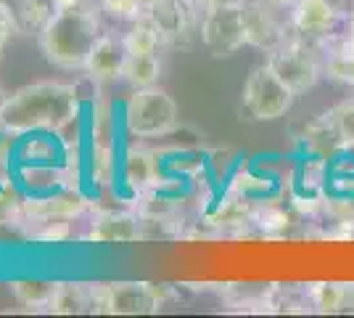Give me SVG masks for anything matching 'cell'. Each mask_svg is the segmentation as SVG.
I'll list each match as a JSON object with an SVG mask.
<instances>
[{
	"label": "cell",
	"instance_id": "cell-1",
	"mask_svg": "<svg viewBox=\"0 0 354 318\" xmlns=\"http://www.w3.org/2000/svg\"><path fill=\"white\" fill-rule=\"evenodd\" d=\"M82 117V93L72 82H32L8 93L0 106V130L8 136L59 133L64 136Z\"/></svg>",
	"mask_w": 354,
	"mask_h": 318
},
{
	"label": "cell",
	"instance_id": "cell-2",
	"mask_svg": "<svg viewBox=\"0 0 354 318\" xmlns=\"http://www.w3.org/2000/svg\"><path fill=\"white\" fill-rule=\"evenodd\" d=\"M101 14L104 11L95 0L72 8H59L50 24L37 35L45 59L59 69H85L90 51L104 35Z\"/></svg>",
	"mask_w": 354,
	"mask_h": 318
},
{
	"label": "cell",
	"instance_id": "cell-3",
	"mask_svg": "<svg viewBox=\"0 0 354 318\" xmlns=\"http://www.w3.org/2000/svg\"><path fill=\"white\" fill-rule=\"evenodd\" d=\"M180 127V109L169 93L151 85L138 91L122 106V130L130 138H167Z\"/></svg>",
	"mask_w": 354,
	"mask_h": 318
},
{
	"label": "cell",
	"instance_id": "cell-4",
	"mask_svg": "<svg viewBox=\"0 0 354 318\" xmlns=\"http://www.w3.org/2000/svg\"><path fill=\"white\" fill-rule=\"evenodd\" d=\"M169 297H172L169 284H151V281L90 284V313L146 316V313H156Z\"/></svg>",
	"mask_w": 354,
	"mask_h": 318
},
{
	"label": "cell",
	"instance_id": "cell-5",
	"mask_svg": "<svg viewBox=\"0 0 354 318\" xmlns=\"http://www.w3.org/2000/svg\"><path fill=\"white\" fill-rule=\"evenodd\" d=\"M265 64L281 77L296 96L312 91L320 82V77H323L320 43L299 37L294 32H291V37L283 46H278L275 51L267 53Z\"/></svg>",
	"mask_w": 354,
	"mask_h": 318
},
{
	"label": "cell",
	"instance_id": "cell-6",
	"mask_svg": "<svg viewBox=\"0 0 354 318\" xmlns=\"http://www.w3.org/2000/svg\"><path fill=\"white\" fill-rule=\"evenodd\" d=\"M296 93L267 64L254 67L241 88V109L254 122H275L291 112Z\"/></svg>",
	"mask_w": 354,
	"mask_h": 318
},
{
	"label": "cell",
	"instance_id": "cell-7",
	"mask_svg": "<svg viewBox=\"0 0 354 318\" xmlns=\"http://www.w3.org/2000/svg\"><path fill=\"white\" fill-rule=\"evenodd\" d=\"M201 46L212 56L225 59L233 56L241 48H246V30H243V0L230 6H217L201 14L198 24Z\"/></svg>",
	"mask_w": 354,
	"mask_h": 318
},
{
	"label": "cell",
	"instance_id": "cell-8",
	"mask_svg": "<svg viewBox=\"0 0 354 318\" xmlns=\"http://www.w3.org/2000/svg\"><path fill=\"white\" fill-rule=\"evenodd\" d=\"M272 8L265 0H243V30H246V46L257 51H275L291 37L288 16Z\"/></svg>",
	"mask_w": 354,
	"mask_h": 318
},
{
	"label": "cell",
	"instance_id": "cell-9",
	"mask_svg": "<svg viewBox=\"0 0 354 318\" xmlns=\"http://www.w3.org/2000/svg\"><path fill=\"white\" fill-rule=\"evenodd\" d=\"M346 11L336 0H299L288 11V27L299 37L323 43L344 27Z\"/></svg>",
	"mask_w": 354,
	"mask_h": 318
},
{
	"label": "cell",
	"instance_id": "cell-10",
	"mask_svg": "<svg viewBox=\"0 0 354 318\" xmlns=\"http://www.w3.org/2000/svg\"><path fill=\"white\" fill-rule=\"evenodd\" d=\"M153 21L159 24L167 48H188L198 35L201 8L196 0H159L153 8H148Z\"/></svg>",
	"mask_w": 354,
	"mask_h": 318
},
{
	"label": "cell",
	"instance_id": "cell-11",
	"mask_svg": "<svg viewBox=\"0 0 354 318\" xmlns=\"http://www.w3.org/2000/svg\"><path fill=\"white\" fill-rule=\"evenodd\" d=\"M90 207V197L82 191V186H64L53 194L45 197H27L24 199V218L32 223L37 220H50V218H64L74 220L85 215Z\"/></svg>",
	"mask_w": 354,
	"mask_h": 318
},
{
	"label": "cell",
	"instance_id": "cell-12",
	"mask_svg": "<svg viewBox=\"0 0 354 318\" xmlns=\"http://www.w3.org/2000/svg\"><path fill=\"white\" fill-rule=\"evenodd\" d=\"M225 188L236 191L249 202H267V199L283 197V183L278 173L265 170V165H251V162H238L233 173H227Z\"/></svg>",
	"mask_w": 354,
	"mask_h": 318
},
{
	"label": "cell",
	"instance_id": "cell-13",
	"mask_svg": "<svg viewBox=\"0 0 354 318\" xmlns=\"http://www.w3.org/2000/svg\"><path fill=\"white\" fill-rule=\"evenodd\" d=\"M143 239L140 231V215L130 210H106L98 212L85 233V242L90 244H133Z\"/></svg>",
	"mask_w": 354,
	"mask_h": 318
},
{
	"label": "cell",
	"instance_id": "cell-14",
	"mask_svg": "<svg viewBox=\"0 0 354 318\" xmlns=\"http://www.w3.org/2000/svg\"><path fill=\"white\" fill-rule=\"evenodd\" d=\"M16 165H64L66 141L59 133H27L14 143Z\"/></svg>",
	"mask_w": 354,
	"mask_h": 318
},
{
	"label": "cell",
	"instance_id": "cell-15",
	"mask_svg": "<svg viewBox=\"0 0 354 318\" xmlns=\"http://www.w3.org/2000/svg\"><path fill=\"white\" fill-rule=\"evenodd\" d=\"M124 59H127V51H124L122 37H114V35L104 32L98 37V43L93 46V51H90L85 72H88V77L95 85L98 82H114V80H122Z\"/></svg>",
	"mask_w": 354,
	"mask_h": 318
},
{
	"label": "cell",
	"instance_id": "cell-16",
	"mask_svg": "<svg viewBox=\"0 0 354 318\" xmlns=\"http://www.w3.org/2000/svg\"><path fill=\"white\" fill-rule=\"evenodd\" d=\"M294 210L288 207V202L283 197L267 199V202H257L254 212H251V228L257 233H262L267 239H278L286 236V231L294 226Z\"/></svg>",
	"mask_w": 354,
	"mask_h": 318
},
{
	"label": "cell",
	"instance_id": "cell-17",
	"mask_svg": "<svg viewBox=\"0 0 354 318\" xmlns=\"http://www.w3.org/2000/svg\"><path fill=\"white\" fill-rule=\"evenodd\" d=\"M117 114L109 101H95L90 114L88 127V149L98 152H117Z\"/></svg>",
	"mask_w": 354,
	"mask_h": 318
},
{
	"label": "cell",
	"instance_id": "cell-18",
	"mask_svg": "<svg viewBox=\"0 0 354 318\" xmlns=\"http://www.w3.org/2000/svg\"><path fill=\"white\" fill-rule=\"evenodd\" d=\"M122 43L127 53H159V48H164V35L153 21V16L146 11L130 21V30L122 35Z\"/></svg>",
	"mask_w": 354,
	"mask_h": 318
},
{
	"label": "cell",
	"instance_id": "cell-19",
	"mask_svg": "<svg viewBox=\"0 0 354 318\" xmlns=\"http://www.w3.org/2000/svg\"><path fill=\"white\" fill-rule=\"evenodd\" d=\"M312 308L320 313H346L354 310V284H312Z\"/></svg>",
	"mask_w": 354,
	"mask_h": 318
},
{
	"label": "cell",
	"instance_id": "cell-20",
	"mask_svg": "<svg viewBox=\"0 0 354 318\" xmlns=\"http://www.w3.org/2000/svg\"><path fill=\"white\" fill-rule=\"evenodd\" d=\"M162 77V59L159 53H127L124 59V69H122V80L127 85L138 88H151L159 85Z\"/></svg>",
	"mask_w": 354,
	"mask_h": 318
},
{
	"label": "cell",
	"instance_id": "cell-21",
	"mask_svg": "<svg viewBox=\"0 0 354 318\" xmlns=\"http://www.w3.org/2000/svg\"><path fill=\"white\" fill-rule=\"evenodd\" d=\"M50 313L56 316H80V313H90V284H74V281H64L59 284L53 300H50Z\"/></svg>",
	"mask_w": 354,
	"mask_h": 318
},
{
	"label": "cell",
	"instance_id": "cell-22",
	"mask_svg": "<svg viewBox=\"0 0 354 318\" xmlns=\"http://www.w3.org/2000/svg\"><path fill=\"white\" fill-rule=\"evenodd\" d=\"M56 14H59L56 0H21L19 8H16L19 32H35V35H40Z\"/></svg>",
	"mask_w": 354,
	"mask_h": 318
},
{
	"label": "cell",
	"instance_id": "cell-23",
	"mask_svg": "<svg viewBox=\"0 0 354 318\" xmlns=\"http://www.w3.org/2000/svg\"><path fill=\"white\" fill-rule=\"evenodd\" d=\"M323 117L328 122V127L333 130L341 149H354V96L330 106Z\"/></svg>",
	"mask_w": 354,
	"mask_h": 318
},
{
	"label": "cell",
	"instance_id": "cell-24",
	"mask_svg": "<svg viewBox=\"0 0 354 318\" xmlns=\"http://www.w3.org/2000/svg\"><path fill=\"white\" fill-rule=\"evenodd\" d=\"M56 289H59V281H45V279H21L11 284L14 297L27 308H48Z\"/></svg>",
	"mask_w": 354,
	"mask_h": 318
},
{
	"label": "cell",
	"instance_id": "cell-25",
	"mask_svg": "<svg viewBox=\"0 0 354 318\" xmlns=\"http://www.w3.org/2000/svg\"><path fill=\"white\" fill-rule=\"evenodd\" d=\"M74 236L72 220H64V218H50V220H37L32 223L30 242L37 244H64Z\"/></svg>",
	"mask_w": 354,
	"mask_h": 318
},
{
	"label": "cell",
	"instance_id": "cell-26",
	"mask_svg": "<svg viewBox=\"0 0 354 318\" xmlns=\"http://www.w3.org/2000/svg\"><path fill=\"white\" fill-rule=\"evenodd\" d=\"M24 188L14 181L0 186V223H11V220H27L24 218Z\"/></svg>",
	"mask_w": 354,
	"mask_h": 318
},
{
	"label": "cell",
	"instance_id": "cell-27",
	"mask_svg": "<svg viewBox=\"0 0 354 318\" xmlns=\"http://www.w3.org/2000/svg\"><path fill=\"white\" fill-rule=\"evenodd\" d=\"M320 56H323V77L339 82V85H346V88H354L352 56H341V53H333V51H320Z\"/></svg>",
	"mask_w": 354,
	"mask_h": 318
},
{
	"label": "cell",
	"instance_id": "cell-28",
	"mask_svg": "<svg viewBox=\"0 0 354 318\" xmlns=\"http://www.w3.org/2000/svg\"><path fill=\"white\" fill-rule=\"evenodd\" d=\"M95 3L106 16H111L117 21H135L138 16L146 14L140 0H95Z\"/></svg>",
	"mask_w": 354,
	"mask_h": 318
},
{
	"label": "cell",
	"instance_id": "cell-29",
	"mask_svg": "<svg viewBox=\"0 0 354 318\" xmlns=\"http://www.w3.org/2000/svg\"><path fill=\"white\" fill-rule=\"evenodd\" d=\"M16 175V157H14V136L0 130V186L14 181Z\"/></svg>",
	"mask_w": 354,
	"mask_h": 318
},
{
	"label": "cell",
	"instance_id": "cell-30",
	"mask_svg": "<svg viewBox=\"0 0 354 318\" xmlns=\"http://www.w3.org/2000/svg\"><path fill=\"white\" fill-rule=\"evenodd\" d=\"M230 3H238V0H196V6H198L201 11L217 8V6H230Z\"/></svg>",
	"mask_w": 354,
	"mask_h": 318
},
{
	"label": "cell",
	"instance_id": "cell-31",
	"mask_svg": "<svg viewBox=\"0 0 354 318\" xmlns=\"http://www.w3.org/2000/svg\"><path fill=\"white\" fill-rule=\"evenodd\" d=\"M265 3H270V6L278 8V11H291L299 0H265Z\"/></svg>",
	"mask_w": 354,
	"mask_h": 318
},
{
	"label": "cell",
	"instance_id": "cell-32",
	"mask_svg": "<svg viewBox=\"0 0 354 318\" xmlns=\"http://www.w3.org/2000/svg\"><path fill=\"white\" fill-rule=\"evenodd\" d=\"M82 3H90V0H56L59 8H72V6H82Z\"/></svg>",
	"mask_w": 354,
	"mask_h": 318
},
{
	"label": "cell",
	"instance_id": "cell-33",
	"mask_svg": "<svg viewBox=\"0 0 354 318\" xmlns=\"http://www.w3.org/2000/svg\"><path fill=\"white\" fill-rule=\"evenodd\" d=\"M11 40V35H6V32H0V56H3V48H6V43Z\"/></svg>",
	"mask_w": 354,
	"mask_h": 318
},
{
	"label": "cell",
	"instance_id": "cell-34",
	"mask_svg": "<svg viewBox=\"0 0 354 318\" xmlns=\"http://www.w3.org/2000/svg\"><path fill=\"white\" fill-rule=\"evenodd\" d=\"M140 3H143V8H153V6H156V3H159V0H140Z\"/></svg>",
	"mask_w": 354,
	"mask_h": 318
},
{
	"label": "cell",
	"instance_id": "cell-35",
	"mask_svg": "<svg viewBox=\"0 0 354 318\" xmlns=\"http://www.w3.org/2000/svg\"><path fill=\"white\" fill-rule=\"evenodd\" d=\"M6 98H8V93H6V91H3V88H0V106L6 104Z\"/></svg>",
	"mask_w": 354,
	"mask_h": 318
},
{
	"label": "cell",
	"instance_id": "cell-36",
	"mask_svg": "<svg viewBox=\"0 0 354 318\" xmlns=\"http://www.w3.org/2000/svg\"><path fill=\"white\" fill-rule=\"evenodd\" d=\"M349 8H354V0H349ZM349 8H346V11H349Z\"/></svg>",
	"mask_w": 354,
	"mask_h": 318
}]
</instances>
